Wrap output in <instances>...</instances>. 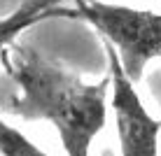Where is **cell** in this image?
I'll return each mask as SVG.
<instances>
[{"instance_id":"cell-1","label":"cell","mask_w":161,"mask_h":156,"mask_svg":"<svg viewBox=\"0 0 161 156\" xmlns=\"http://www.w3.org/2000/svg\"><path fill=\"white\" fill-rule=\"evenodd\" d=\"M0 63L16 89L5 103V112L24 121H49L65 156L91 154V142L108 121L110 75L89 84L77 72L21 42L3 49Z\"/></svg>"},{"instance_id":"cell-2","label":"cell","mask_w":161,"mask_h":156,"mask_svg":"<svg viewBox=\"0 0 161 156\" xmlns=\"http://www.w3.org/2000/svg\"><path fill=\"white\" fill-rule=\"evenodd\" d=\"M75 19L93 26L124 68L126 77L138 84L149 61L161 56V14L149 9H133L101 0H70Z\"/></svg>"},{"instance_id":"cell-3","label":"cell","mask_w":161,"mask_h":156,"mask_svg":"<svg viewBox=\"0 0 161 156\" xmlns=\"http://www.w3.org/2000/svg\"><path fill=\"white\" fill-rule=\"evenodd\" d=\"M110 63V105L117 121V137L121 156H159L161 121L147 112L136 91V84L126 77L114 49L105 42Z\"/></svg>"},{"instance_id":"cell-4","label":"cell","mask_w":161,"mask_h":156,"mask_svg":"<svg viewBox=\"0 0 161 156\" xmlns=\"http://www.w3.org/2000/svg\"><path fill=\"white\" fill-rule=\"evenodd\" d=\"M63 3H68V0H26L9 16L0 19V54L12 42H16L19 33H24L26 28L40 24L44 19H54V16L75 19V9L65 7Z\"/></svg>"},{"instance_id":"cell-5","label":"cell","mask_w":161,"mask_h":156,"mask_svg":"<svg viewBox=\"0 0 161 156\" xmlns=\"http://www.w3.org/2000/svg\"><path fill=\"white\" fill-rule=\"evenodd\" d=\"M0 156H49V154L42 152L19 128L9 126L0 116Z\"/></svg>"},{"instance_id":"cell-6","label":"cell","mask_w":161,"mask_h":156,"mask_svg":"<svg viewBox=\"0 0 161 156\" xmlns=\"http://www.w3.org/2000/svg\"><path fill=\"white\" fill-rule=\"evenodd\" d=\"M159 121H161V119H159Z\"/></svg>"}]
</instances>
